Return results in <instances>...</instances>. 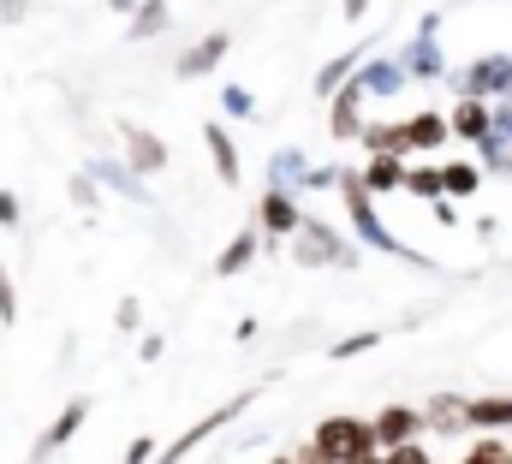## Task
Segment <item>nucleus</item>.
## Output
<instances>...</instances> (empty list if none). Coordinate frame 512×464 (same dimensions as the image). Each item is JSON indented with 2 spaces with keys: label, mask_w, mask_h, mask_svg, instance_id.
<instances>
[{
  "label": "nucleus",
  "mask_w": 512,
  "mask_h": 464,
  "mask_svg": "<svg viewBox=\"0 0 512 464\" xmlns=\"http://www.w3.org/2000/svg\"><path fill=\"white\" fill-rule=\"evenodd\" d=\"M340 197H346V215H352V238H358V244H370V250H382V256H399V262H411V268H423V274L435 268V256H423V250H411L405 238L387 232V221L376 215V197H370V185H364V173L346 167Z\"/></svg>",
  "instance_id": "1"
},
{
  "label": "nucleus",
  "mask_w": 512,
  "mask_h": 464,
  "mask_svg": "<svg viewBox=\"0 0 512 464\" xmlns=\"http://www.w3.org/2000/svg\"><path fill=\"white\" fill-rule=\"evenodd\" d=\"M310 441H316L334 464H370V459H382V453H387L370 417H322Z\"/></svg>",
  "instance_id": "2"
},
{
  "label": "nucleus",
  "mask_w": 512,
  "mask_h": 464,
  "mask_svg": "<svg viewBox=\"0 0 512 464\" xmlns=\"http://www.w3.org/2000/svg\"><path fill=\"white\" fill-rule=\"evenodd\" d=\"M292 262L298 268H358V238H346L340 227L310 215L298 227V238H292Z\"/></svg>",
  "instance_id": "3"
},
{
  "label": "nucleus",
  "mask_w": 512,
  "mask_h": 464,
  "mask_svg": "<svg viewBox=\"0 0 512 464\" xmlns=\"http://www.w3.org/2000/svg\"><path fill=\"white\" fill-rule=\"evenodd\" d=\"M447 84H453L459 102H507L512 96V54H483V60L459 66Z\"/></svg>",
  "instance_id": "4"
},
{
  "label": "nucleus",
  "mask_w": 512,
  "mask_h": 464,
  "mask_svg": "<svg viewBox=\"0 0 512 464\" xmlns=\"http://www.w3.org/2000/svg\"><path fill=\"white\" fill-rule=\"evenodd\" d=\"M399 60H405V72L411 78H447V54H441V12H423V24H417V36L399 48Z\"/></svg>",
  "instance_id": "5"
},
{
  "label": "nucleus",
  "mask_w": 512,
  "mask_h": 464,
  "mask_svg": "<svg viewBox=\"0 0 512 464\" xmlns=\"http://www.w3.org/2000/svg\"><path fill=\"white\" fill-rule=\"evenodd\" d=\"M310 215H304V203L292 197V191H262V203H256V227L268 232V238H298Z\"/></svg>",
  "instance_id": "6"
},
{
  "label": "nucleus",
  "mask_w": 512,
  "mask_h": 464,
  "mask_svg": "<svg viewBox=\"0 0 512 464\" xmlns=\"http://www.w3.org/2000/svg\"><path fill=\"white\" fill-rule=\"evenodd\" d=\"M120 137H126V167L137 173V179H149V173H161V167H167V143H161L149 125L120 119Z\"/></svg>",
  "instance_id": "7"
},
{
  "label": "nucleus",
  "mask_w": 512,
  "mask_h": 464,
  "mask_svg": "<svg viewBox=\"0 0 512 464\" xmlns=\"http://www.w3.org/2000/svg\"><path fill=\"white\" fill-rule=\"evenodd\" d=\"M364 96H370V90H364V78H352V84L328 102V108H334V114H328V137H334V143L364 137V114H358V108H364Z\"/></svg>",
  "instance_id": "8"
},
{
  "label": "nucleus",
  "mask_w": 512,
  "mask_h": 464,
  "mask_svg": "<svg viewBox=\"0 0 512 464\" xmlns=\"http://www.w3.org/2000/svg\"><path fill=\"white\" fill-rule=\"evenodd\" d=\"M370 423H376V435H382V447H387V453H393V447H411V441H417V435L429 429L417 405H387V411H376Z\"/></svg>",
  "instance_id": "9"
},
{
  "label": "nucleus",
  "mask_w": 512,
  "mask_h": 464,
  "mask_svg": "<svg viewBox=\"0 0 512 464\" xmlns=\"http://www.w3.org/2000/svg\"><path fill=\"white\" fill-rule=\"evenodd\" d=\"M84 417H90V399L78 393V399H72V405H66V411H60V417L42 429V441H36V453H30V459L48 464L54 453H60V447H66V441H72V435H78V429H84Z\"/></svg>",
  "instance_id": "10"
},
{
  "label": "nucleus",
  "mask_w": 512,
  "mask_h": 464,
  "mask_svg": "<svg viewBox=\"0 0 512 464\" xmlns=\"http://www.w3.org/2000/svg\"><path fill=\"white\" fill-rule=\"evenodd\" d=\"M227 48H233V36H227V30H215V36L191 42V48L173 60V78H203V72H215V66L227 60Z\"/></svg>",
  "instance_id": "11"
},
{
  "label": "nucleus",
  "mask_w": 512,
  "mask_h": 464,
  "mask_svg": "<svg viewBox=\"0 0 512 464\" xmlns=\"http://www.w3.org/2000/svg\"><path fill=\"white\" fill-rule=\"evenodd\" d=\"M370 48H376V42H358L352 54H334V60H328L322 72H316V90H322V96L334 102V96H340V90H346V84H352V78H358L364 66H370Z\"/></svg>",
  "instance_id": "12"
},
{
  "label": "nucleus",
  "mask_w": 512,
  "mask_h": 464,
  "mask_svg": "<svg viewBox=\"0 0 512 464\" xmlns=\"http://www.w3.org/2000/svg\"><path fill=\"white\" fill-rule=\"evenodd\" d=\"M203 143H209V155H215V179H221L227 191H239V185H245V167H239V149H233L227 125L209 119V125H203Z\"/></svg>",
  "instance_id": "13"
},
{
  "label": "nucleus",
  "mask_w": 512,
  "mask_h": 464,
  "mask_svg": "<svg viewBox=\"0 0 512 464\" xmlns=\"http://www.w3.org/2000/svg\"><path fill=\"white\" fill-rule=\"evenodd\" d=\"M310 161H304V149H274L268 155V191H310Z\"/></svg>",
  "instance_id": "14"
},
{
  "label": "nucleus",
  "mask_w": 512,
  "mask_h": 464,
  "mask_svg": "<svg viewBox=\"0 0 512 464\" xmlns=\"http://www.w3.org/2000/svg\"><path fill=\"white\" fill-rule=\"evenodd\" d=\"M423 423H429L435 435H465V429H471V399H459V393H435V399L423 405Z\"/></svg>",
  "instance_id": "15"
},
{
  "label": "nucleus",
  "mask_w": 512,
  "mask_h": 464,
  "mask_svg": "<svg viewBox=\"0 0 512 464\" xmlns=\"http://www.w3.org/2000/svg\"><path fill=\"white\" fill-rule=\"evenodd\" d=\"M84 173H90L96 185H108V191H120L126 203H149V185H143V179L131 173L126 161H108V155H96V161H90Z\"/></svg>",
  "instance_id": "16"
},
{
  "label": "nucleus",
  "mask_w": 512,
  "mask_h": 464,
  "mask_svg": "<svg viewBox=\"0 0 512 464\" xmlns=\"http://www.w3.org/2000/svg\"><path fill=\"white\" fill-rule=\"evenodd\" d=\"M447 131H453V119L441 114V108H423V114L405 119V149H441Z\"/></svg>",
  "instance_id": "17"
},
{
  "label": "nucleus",
  "mask_w": 512,
  "mask_h": 464,
  "mask_svg": "<svg viewBox=\"0 0 512 464\" xmlns=\"http://www.w3.org/2000/svg\"><path fill=\"white\" fill-rule=\"evenodd\" d=\"M405 179H411L405 155H370V167H364V185H370V197H382V191H405Z\"/></svg>",
  "instance_id": "18"
},
{
  "label": "nucleus",
  "mask_w": 512,
  "mask_h": 464,
  "mask_svg": "<svg viewBox=\"0 0 512 464\" xmlns=\"http://www.w3.org/2000/svg\"><path fill=\"white\" fill-rule=\"evenodd\" d=\"M447 119H453V131H459V137H471V143L495 137V102H459Z\"/></svg>",
  "instance_id": "19"
},
{
  "label": "nucleus",
  "mask_w": 512,
  "mask_h": 464,
  "mask_svg": "<svg viewBox=\"0 0 512 464\" xmlns=\"http://www.w3.org/2000/svg\"><path fill=\"white\" fill-rule=\"evenodd\" d=\"M358 78H364V90H370V96H399V90L411 84L405 60H370V66H364Z\"/></svg>",
  "instance_id": "20"
},
{
  "label": "nucleus",
  "mask_w": 512,
  "mask_h": 464,
  "mask_svg": "<svg viewBox=\"0 0 512 464\" xmlns=\"http://www.w3.org/2000/svg\"><path fill=\"white\" fill-rule=\"evenodd\" d=\"M471 429H512V399L507 393H483V399H471Z\"/></svg>",
  "instance_id": "21"
},
{
  "label": "nucleus",
  "mask_w": 512,
  "mask_h": 464,
  "mask_svg": "<svg viewBox=\"0 0 512 464\" xmlns=\"http://www.w3.org/2000/svg\"><path fill=\"white\" fill-rule=\"evenodd\" d=\"M251 256H256V227H245L227 250H221V256H215V274H221V280H233V274H245V268H251Z\"/></svg>",
  "instance_id": "22"
},
{
  "label": "nucleus",
  "mask_w": 512,
  "mask_h": 464,
  "mask_svg": "<svg viewBox=\"0 0 512 464\" xmlns=\"http://www.w3.org/2000/svg\"><path fill=\"white\" fill-rule=\"evenodd\" d=\"M370 155H405V125H393V119H382V125H364V137H358Z\"/></svg>",
  "instance_id": "23"
},
{
  "label": "nucleus",
  "mask_w": 512,
  "mask_h": 464,
  "mask_svg": "<svg viewBox=\"0 0 512 464\" xmlns=\"http://www.w3.org/2000/svg\"><path fill=\"white\" fill-rule=\"evenodd\" d=\"M405 191H411V197H423V203H441V197H447V173H441V167H411Z\"/></svg>",
  "instance_id": "24"
},
{
  "label": "nucleus",
  "mask_w": 512,
  "mask_h": 464,
  "mask_svg": "<svg viewBox=\"0 0 512 464\" xmlns=\"http://www.w3.org/2000/svg\"><path fill=\"white\" fill-rule=\"evenodd\" d=\"M155 30H167V0H143V6H137V18H131V42H149V36H155Z\"/></svg>",
  "instance_id": "25"
},
{
  "label": "nucleus",
  "mask_w": 512,
  "mask_h": 464,
  "mask_svg": "<svg viewBox=\"0 0 512 464\" xmlns=\"http://www.w3.org/2000/svg\"><path fill=\"white\" fill-rule=\"evenodd\" d=\"M441 173H447V197H477V185H483V173L471 161H447Z\"/></svg>",
  "instance_id": "26"
},
{
  "label": "nucleus",
  "mask_w": 512,
  "mask_h": 464,
  "mask_svg": "<svg viewBox=\"0 0 512 464\" xmlns=\"http://www.w3.org/2000/svg\"><path fill=\"white\" fill-rule=\"evenodd\" d=\"M221 108H227L233 119H256V96L245 90V84H227V90H221Z\"/></svg>",
  "instance_id": "27"
},
{
  "label": "nucleus",
  "mask_w": 512,
  "mask_h": 464,
  "mask_svg": "<svg viewBox=\"0 0 512 464\" xmlns=\"http://www.w3.org/2000/svg\"><path fill=\"white\" fill-rule=\"evenodd\" d=\"M465 464H512V447L507 441H471Z\"/></svg>",
  "instance_id": "28"
},
{
  "label": "nucleus",
  "mask_w": 512,
  "mask_h": 464,
  "mask_svg": "<svg viewBox=\"0 0 512 464\" xmlns=\"http://www.w3.org/2000/svg\"><path fill=\"white\" fill-rule=\"evenodd\" d=\"M72 203H78V209H96V203H102V185H96L90 173H72Z\"/></svg>",
  "instance_id": "29"
},
{
  "label": "nucleus",
  "mask_w": 512,
  "mask_h": 464,
  "mask_svg": "<svg viewBox=\"0 0 512 464\" xmlns=\"http://www.w3.org/2000/svg\"><path fill=\"white\" fill-rule=\"evenodd\" d=\"M382 346V334H352V340H340V346H328V357H358V351Z\"/></svg>",
  "instance_id": "30"
},
{
  "label": "nucleus",
  "mask_w": 512,
  "mask_h": 464,
  "mask_svg": "<svg viewBox=\"0 0 512 464\" xmlns=\"http://www.w3.org/2000/svg\"><path fill=\"white\" fill-rule=\"evenodd\" d=\"M0 322H18V292H12V274L0 268Z\"/></svg>",
  "instance_id": "31"
},
{
  "label": "nucleus",
  "mask_w": 512,
  "mask_h": 464,
  "mask_svg": "<svg viewBox=\"0 0 512 464\" xmlns=\"http://www.w3.org/2000/svg\"><path fill=\"white\" fill-rule=\"evenodd\" d=\"M126 464H155V435H137L126 447Z\"/></svg>",
  "instance_id": "32"
},
{
  "label": "nucleus",
  "mask_w": 512,
  "mask_h": 464,
  "mask_svg": "<svg viewBox=\"0 0 512 464\" xmlns=\"http://www.w3.org/2000/svg\"><path fill=\"white\" fill-rule=\"evenodd\" d=\"M495 137H507L512 143V96L507 102H495Z\"/></svg>",
  "instance_id": "33"
},
{
  "label": "nucleus",
  "mask_w": 512,
  "mask_h": 464,
  "mask_svg": "<svg viewBox=\"0 0 512 464\" xmlns=\"http://www.w3.org/2000/svg\"><path fill=\"white\" fill-rule=\"evenodd\" d=\"M0 227H18V197L12 191H0Z\"/></svg>",
  "instance_id": "34"
},
{
  "label": "nucleus",
  "mask_w": 512,
  "mask_h": 464,
  "mask_svg": "<svg viewBox=\"0 0 512 464\" xmlns=\"http://www.w3.org/2000/svg\"><path fill=\"white\" fill-rule=\"evenodd\" d=\"M24 6H30V0H0V24H18V18H24Z\"/></svg>",
  "instance_id": "35"
},
{
  "label": "nucleus",
  "mask_w": 512,
  "mask_h": 464,
  "mask_svg": "<svg viewBox=\"0 0 512 464\" xmlns=\"http://www.w3.org/2000/svg\"><path fill=\"white\" fill-rule=\"evenodd\" d=\"M137 357H143V363H155V357H161V334H143V346H137Z\"/></svg>",
  "instance_id": "36"
},
{
  "label": "nucleus",
  "mask_w": 512,
  "mask_h": 464,
  "mask_svg": "<svg viewBox=\"0 0 512 464\" xmlns=\"http://www.w3.org/2000/svg\"><path fill=\"white\" fill-rule=\"evenodd\" d=\"M435 221H441V227H459V209H453V203L441 197V203H435Z\"/></svg>",
  "instance_id": "37"
},
{
  "label": "nucleus",
  "mask_w": 512,
  "mask_h": 464,
  "mask_svg": "<svg viewBox=\"0 0 512 464\" xmlns=\"http://www.w3.org/2000/svg\"><path fill=\"white\" fill-rule=\"evenodd\" d=\"M370 6H376V0H346V18H364Z\"/></svg>",
  "instance_id": "38"
},
{
  "label": "nucleus",
  "mask_w": 512,
  "mask_h": 464,
  "mask_svg": "<svg viewBox=\"0 0 512 464\" xmlns=\"http://www.w3.org/2000/svg\"><path fill=\"white\" fill-rule=\"evenodd\" d=\"M370 464H393V459H387V453H382V459H370Z\"/></svg>",
  "instance_id": "39"
},
{
  "label": "nucleus",
  "mask_w": 512,
  "mask_h": 464,
  "mask_svg": "<svg viewBox=\"0 0 512 464\" xmlns=\"http://www.w3.org/2000/svg\"><path fill=\"white\" fill-rule=\"evenodd\" d=\"M24 464H36V459H24Z\"/></svg>",
  "instance_id": "40"
},
{
  "label": "nucleus",
  "mask_w": 512,
  "mask_h": 464,
  "mask_svg": "<svg viewBox=\"0 0 512 464\" xmlns=\"http://www.w3.org/2000/svg\"><path fill=\"white\" fill-rule=\"evenodd\" d=\"M459 464H465V459H459Z\"/></svg>",
  "instance_id": "41"
}]
</instances>
